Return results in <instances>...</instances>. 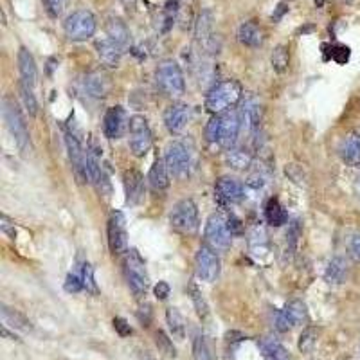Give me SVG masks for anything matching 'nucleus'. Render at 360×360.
I'll return each instance as SVG.
<instances>
[{"mask_svg": "<svg viewBox=\"0 0 360 360\" xmlns=\"http://www.w3.org/2000/svg\"><path fill=\"white\" fill-rule=\"evenodd\" d=\"M195 265H197V276L206 283H215L216 278L220 276V258L207 245L198 249Z\"/></svg>", "mask_w": 360, "mask_h": 360, "instance_id": "12", "label": "nucleus"}, {"mask_svg": "<svg viewBox=\"0 0 360 360\" xmlns=\"http://www.w3.org/2000/svg\"><path fill=\"white\" fill-rule=\"evenodd\" d=\"M285 11H287V8H285V4H281V6H279V9H278V13L272 15V18H274V20H279V18H281V15H283Z\"/></svg>", "mask_w": 360, "mask_h": 360, "instance_id": "53", "label": "nucleus"}, {"mask_svg": "<svg viewBox=\"0 0 360 360\" xmlns=\"http://www.w3.org/2000/svg\"><path fill=\"white\" fill-rule=\"evenodd\" d=\"M125 130V110L121 107H110L105 114L103 132L108 139H119Z\"/></svg>", "mask_w": 360, "mask_h": 360, "instance_id": "20", "label": "nucleus"}, {"mask_svg": "<svg viewBox=\"0 0 360 360\" xmlns=\"http://www.w3.org/2000/svg\"><path fill=\"white\" fill-rule=\"evenodd\" d=\"M341 159L348 166H359L360 164V135L351 132L341 144Z\"/></svg>", "mask_w": 360, "mask_h": 360, "instance_id": "24", "label": "nucleus"}, {"mask_svg": "<svg viewBox=\"0 0 360 360\" xmlns=\"http://www.w3.org/2000/svg\"><path fill=\"white\" fill-rule=\"evenodd\" d=\"M292 328H294V324H292V321H290V317L287 315V312L279 310L278 314H276V330L281 333H287V332H290Z\"/></svg>", "mask_w": 360, "mask_h": 360, "instance_id": "47", "label": "nucleus"}, {"mask_svg": "<svg viewBox=\"0 0 360 360\" xmlns=\"http://www.w3.org/2000/svg\"><path fill=\"white\" fill-rule=\"evenodd\" d=\"M233 225L231 218L225 216L224 213H213L206 224V245L211 247L215 252L229 251L231 243H233Z\"/></svg>", "mask_w": 360, "mask_h": 360, "instance_id": "3", "label": "nucleus"}, {"mask_svg": "<svg viewBox=\"0 0 360 360\" xmlns=\"http://www.w3.org/2000/svg\"><path fill=\"white\" fill-rule=\"evenodd\" d=\"M0 312H2V321H4L6 326H11L13 330H20V332H24V333L33 332L31 321L27 319L26 315L20 314L18 310L2 305V306H0Z\"/></svg>", "mask_w": 360, "mask_h": 360, "instance_id": "26", "label": "nucleus"}, {"mask_svg": "<svg viewBox=\"0 0 360 360\" xmlns=\"http://www.w3.org/2000/svg\"><path fill=\"white\" fill-rule=\"evenodd\" d=\"M317 337H319V330L314 328V326H308L301 333V337H299V350L303 353H310L315 348V344H317Z\"/></svg>", "mask_w": 360, "mask_h": 360, "instance_id": "40", "label": "nucleus"}, {"mask_svg": "<svg viewBox=\"0 0 360 360\" xmlns=\"http://www.w3.org/2000/svg\"><path fill=\"white\" fill-rule=\"evenodd\" d=\"M332 58L337 63H341V65H344L350 60V47H346V45H333Z\"/></svg>", "mask_w": 360, "mask_h": 360, "instance_id": "49", "label": "nucleus"}, {"mask_svg": "<svg viewBox=\"0 0 360 360\" xmlns=\"http://www.w3.org/2000/svg\"><path fill=\"white\" fill-rule=\"evenodd\" d=\"M238 40L245 47L256 49V47L263 44V31H261V27L258 24L243 22L238 29Z\"/></svg>", "mask_w": 360, "mask_h": 360, "instance_id": "27", "label": "nucleus"}, {"mask_svg": "<svg viewBox=\"0 0 360 360\" xmlns=\"http://www.w3.org/2000/svg\"><path fill=\"white\" fill-rule=\"evenodd\" d=\"M18 90H20V96H22L24 105H26L29 116L35 117L36 114H38V101H36L35 94H33V89L20 81V83H18Z\"/></svg>", "mask_w": 360, "mask_h": 360, "instance_id": "38", "label": "nucleus"}, {"mask_svg": "<svg viewBox=\"0 0 360 360\" xmlns=\"http://www.w3.org/2000/svg\"><path fill=\"white\" fill-rule=\"evenodd\" d=\"M166 321H168V326H170L171 337L177 339V341H182V339L186 337V323L182 314H180L177 308L170 306L166 312Z\"/></svg>", "mask_w": 360, "mask_h": 360, "instance_id": "32", "label": "nucleus"}, {"mask_svg": "<svg viewBox=\"0 0 360 360\" xmlns=\"http://www.w3.org/2000/svg\"><path fill=\"white\" fill-rule=\"evenodd\" d=\"M189 121V107L184 103H173L164 112V125L170 134H180Z\"/></svg>", "mask_w": 360, "mask_h": 360, "instance_id": "17", "label": "nucleus"}, {"mask_svg": "<svg viewBox=\"0 0 360 360\" xmlns=\"http://www.w3.org/2000/svg\"><path fill=\"white\" fill-rule=\"evenodd\" d=\"M240 119H242V126H245L249 132H256L260 128L261 116H263V108H261L260 99L256 96L249 94L243 99L242 108L238 110Z\"/></svg>", "mask_w": 360, "mask_h": 360, "instance_id": "14", "label": "nucleus"}, {"mask_svg": "<svg viewBox=\"0 0 360 360\" xmlns=\"http://www.w3.org/2000/svg\"><path fill=\"white\" fill-rule=\"evenodd\" d=\"M128 130H130V150L135 157H144L150 152L153 144V135L150 130V125L146 117L135 114L128 121Z\"/></svg>", "mask_w": 360, "mask_h": 360, "instance_id": "8", "label": "nucleus"}, {"mask_svg": "<svg viewBox=\"0 0 360 360\" xmlns=\"http://www.w3.org/2000/svg\"><path fill=\"white\" fill-rule=\"evenodd\" d=\"M357 195L360 197V179H359V182H357Z\"/></svg>", "mask_w": 360, "mask_h": 360, "instance_id": "54", "label": "nucleus"}, {"mask_svg": "<svg viewBox=\"0 0 360 360\" xmlns=\"http://www.w3.org/2000/svg\"><path fill=\"white\" fill-rule=\"evenodd\" d=\"M107 35L110 40L116 42L123 51L130 47V29L123 22L121 18H110L107 22Z\"/></svg>", "mask_w": 360, "mask_h": 360, "instance_id": "25", "label": "nucleus"}, {"mask_svg": "<svg viewBox=\"0 0 360 360\" xmlns=\"http://www.w3.org/2000/svg\"><path fill=\"white\" fill-rule=\"evenodd\" d=\"M96 51H98V56L101 60L105 67L116 69L119 67L123 56V49L110 38H103V40L96 42Z\"/></svg>", "mask_w": 360, "mask_h": 360, "instance_id": "18", "label": "nucleus"}, {"mask_svg": "<svg viewBox=\"0 0 360 360\" xmlns=\"http://www.w3.org/2000/svg\"><path fill=\"white\" fill-rule=\"evenodd\" d=\"M240 130H242V119L236 110L222 114V132H220V144L225 148H233V144L238 139Z\"/></svg>", "mask_w": 360, "mask_h": 360, "instance_id": "16", "label": "nucleus"}, {"mask_svg": "<svg viewBox=\"0 0 360 360\" xmlns=\"http://www.w3.org/2000/svg\"><path fill=\"white\" fill-rule=\"evenodd\" d=\"M44 6L51 18H58L65 11L67 0H44Z\"/></svg>", "mask_w": 360, "mask_h": 360, "instance_id": "46", "label": "nucleus"}, {"mask_svg": "<svg viewBox=\"0 0 360 360\" xmlns=\"http://www.w3.org/2000/svg\"><path fill=\"white\" fill-rule=\"evenodd\" d=\"M170 224L180 234H193L198 229V209L191 198H184L173 206L170 213Z\"/></svg>", "mask_w": 360, "mask_h": 360, "instance_id": "7", "label": "nucleus"}, {"mask_svg": "<svg viewBox=\"0 0 360 360\" xmlns=\"http://www.w3.org/2000/svg\"><path fill=\"white\" fill-rule=\"evenodd\" d=\"M260 350L261 353H263V359L265 360H290L287 348H285L281 342L276 341V339H261Z\"/></svg>", "mask_w": 360, "mask_h": 360, "instance_id": "30", "label": "nucleus"}, {"mask_svg": "<svg viewBox=\"0 0 360 360\" xmlns=\"http://www.w3.org/2000/svg\"><path fill=\"white\" fill-rule=\"evenodd\" d=\"M283 310L287 312V315L290 317V321H292L294 326L306 323V319H308L306 306H305V303H301V301H290L287 306H285Z\"/></svg>", "mask_w": 360, "mask_h": 360, "instance_id": "35", "label": "nucleus"}, {"mask_svg": "<svg viewBox=\"0 0 360 360\" xmlns=\"http://www.w3.org/2000/svg\"><path fill=\"white\" fill-rule=\"evenodd\" d=\"M270 63H272V69L278 74H285L288 71V65H290V54L285 45H278L270 56Z\"/></svg>", "mask_w": 360, "mask_h": 360, "instance_id": "34", "label": "nucleus"}, {"mask_svg": "<svg viewBox=\"0 0 360 360\" xmlns=\"http://www.w3.org/2000/svg\"><path fill=\"white\" fill-rule=\"evenodd\" d=\"M0 229H2V233L8 234L9 238H15V234H17V231H15V224L9 220L6 215L0 216Z\"/></svg>", "mask_w": 360, "mask_h": 360, "instance_id": "52", "label": "nucleus"}, {"mask_svg": "<svg viewBox=\"0 0 360 360\" xmlns=\"http://www.w3.org/2000/svg\"><path fill=\"white\" fill-rule=\"evenodd\" d=\"M65 146H67L69 161H71L74 177L80 184H85L89 180V164H87V153L81 148L80 141L76 139V135H72L71 132L65 130Z\"/></svg>", "mask_w": 360, "mask_h": 360, "instance_id": "11", "label": "nucleus"}, {"mask_svg": "<svg viewBox=\"0 0 360 360\" xmlns=\"http://www.w3.org/2000/svg\"><path fill=\"white\" fill-rule=\"evenodd\" d=\"M243 98V89L236 80H225L211 87V90L206 96L207 112L213 116L229 112L234 105L240 103Z\"/></svg>", "mask_w": 360, "mask_h": 360, "instance_id": "1", "label": "nucleus"}, {"mask_svg": "<svg viewBox=\"0 0 360 360\" xmlns=\"http://www.w3.org/2000/svg\"><path fill=\"white\" fill-rule=\"evenodd\" d=\"M125 189H126V202L128 204H139L144 195V177L139 171L128 170L125 171Z\"/></svg>", "mask_w": 360, "mask_h": 360, "instance_id": "22", "label": "nucleus"}, {"mask_svg": "<svg viewBox=\"0 0 360 360\" xmlns=\"http://www.w3.org/2000/svg\"><path fill=\"white\" fill-rule=\"evenodd\" d=\"M193 360H213L211 350L207 346V341L204 335L197 333L193 341Z\"/></svg>", "mask_w": 360, "mask_h": 360, "instance_id": "41", "label": "nucleus"}, {"mask_svg": "<svg viewBox=\"0 0 360 360\" xmlns=\"http://www.w3.org/2000/svg\"><path fill=\"white\" fill-rule=\"evenodd\" d=\"M247 243L249 251L254 258H265L269 254V234H267V229L261 224L252 225L247 234Z\"/></svg>", "mask_w": 360, "mask_h": 360, "instance_id": "19", "label": "nucleus"}, {"mask_svg": "<svg viewBox=\"0 0 360 360\" xmlns=\"http://www.w3.org/2000/svg\"><path fill=\"white\" fill-rule=\"evenodd\" d=\"M189 294H191V301H193L195 308H197L198 317L202 321H206L207 317H209V305H207V301L204 299L202 292L198 290L197 285L189 283Z\"/></svg>", "mask_w": 360, "mask_h": 360, "instance_id": "36", "label": "nucleus"}, {"mask_svg": "<svg viewBox=\"0 0 360 360\" xmlns=\"http://www.w3.org/2000/svg\"><path fill=\"white\" fill-rule=\"evenodd\" d=\"M166 166L177 179H184L189 173V152L182 143H171L166 148Z\"/></svg>", "mask_w": 360, "mask_h": 360, "instance_id": "13", "label": "nucleus"}, {"mask_svg": "<svg viewBox=\"0 0 360 360\" xmlns=\"http://www.w3.org/2000/svg\"><path fill=\"white\" fill-rule=\"evenodd\" d=\"M18 71H20V78H22L20 81L35 89L36 80H38V69H36L35 56L26 47H20V51H18Z\"/></svg>", "mask_w": 360, "mask_h": 360, "instance_id": "21", "label": "nucleus"}, {"mask_svg": "<svg viewBox=\"0 0 360 360\" xmlns=\"http://www.w3.org/2000/svg\"><path fill=\"white\" fill-rule=\"evenodd\" d=\"M87 164H89V180L96 186L99 193L108 197L112 188H110V180L107 177V171H105L103 164H101V150L96 146L94 141L87 148Z\"/></svg>", "mask_w": 360, "mask_h": 360, "instance_id": "10", "label": "nucleus"}, {"mask_svg": "<svg viewBox=\"0 0 360 360\" xmlns=\"http://www.w3.org/2000/svg\"><path fill=\"white\" fill-rule=\"evenodd\" d=\"M2 116H4L8 130L13 135L18 150H20V152H26L27 146H29V130H27V123L22 110H20L18 103L11 96H6V98L2 99Z\"/></svg>", "mask_w": 360, "mask_h": 360, "instance_id": "4", "label": "nucleus"}, {"mask_svg": "<svg viewBox=\"0 0 360 360\" xmlns=\"http://www.w3.org/2000/svg\"><path fill=\"white\" fill-rule=\"evenodd\" d=\"M159 89L170 98H180L186 92V80L179 63L175 60H164L155 71Z\"/></svg>", "mask_w": 360, "mask_h": 360, "instance_id": "5", "label": "nucleus"}, {"mask_svg": "<svg viewBox=\"0 0 360 360\" xmlns=\"http://www.w3.org/2000/svg\"><path fill=\"white\" fill-rule=\"evenodd\" d=\"M123 270H125L126 283L130 287L135 299L143 301L144 297H146V294H148L150 278L148 272H146V265H144L143 258L139 256V252L135 251V249H130V251L126 252L125 261H123Z\"/></svg>", "mask_w": 360, "mask_h": 360, "instance_id": "2", "label": "nucleus"}, {"mask_svg": "<svg viewBox=\"0 0 360 360\" xmlns=\"http://www.w3.org/2000/svg\"><path fill=\"white\" fill-rule=\"evenodd\" d=\"M148 182L153 191H159V193L170 188V170L166 166V161L157 159L153 162L148 173Z\"/></svg>", "mask_w": 360, "mask_h": 360, "instance_id": "23", "label": "nucleus"}, {"mask_svg": "<svg viewBox=\"0 0 360 360\" xmlns=\"http://www.w3.org/2000/svg\"><path fill=\"white\" fill-rule=\"evenodd\" d=\"M155 344H157L159 348V353H162V355L168 357V359H175L177 357V350L175 346H173V341H171L162 330H159V332L155 333Z\"/></svg>", "mask_w": 360, "mask_h": 360, "instance_id": "37", "label": "nucleus"}, {"mask_svg": "<svg viewBox=\"0 0 360 360\" xmlns=\"http://www.w3.org/2000/svg\"><path fill=\"white\" fill-rule=\"evenodd\" d=\"M96 17L89 9H78L74 13L69 15L63 22V31L65 36L72 42H85L92 38L96 33Z\"/></svg>", "mask_w": 360, "mask_h": 360, "instance_id": "6", "label": "nucleus"}, {"mask_svg": "<svg viewBox=\"0 0 360 360\" xmlns=\"http://www.w3.org/2000/svg\"><path fill=\"white\" fill-rule=\"evenodd\" d=\"M121 2H125V4H134L135 0H121Z\"/></svg>", "mask_w": 360, "mask_h": 360, "instance_id": "55", "label": "nucleus"}, {"mask_svg": "<svg viewBox=\"0 0 360 360\" xmlns=\"http://www.w3.org/2000/svg\"><path fill=\"white\" fill-rule=\"evenodd\" d=\"M65 290L72 294H78L81 292V290H85L80 270H78V272H71V274L67 276V279H65Z\"/></svg>", "mask_w": 360, "mask_h": 360, "instance_id": "45", "label": "nucleus"}, {"mask_svg": "<svg viewBox=\"0 0 360 360\" xmlns=\"http://www.w3.org/2000/svg\"><path fill=\"white\" fill-rule=\"evenodd\" d=\"M114 328H116V332L121 335V337H126V335H132V328L130 324L126 323L123 317H116L114 319Z\"/></svg>", "mask_w": 360, "mask_h": 360, "instance_id": "51", "label": "nucleus"}, {"mask_svg": "<svg viewBox=\"0 0 360 360\" xmlns=\"http://www.w3.org/2000/svg\"><path fill=\"white\" fill-rule=\"evenodd\" d=\"M211 24H213V18L209 11H204L198 18V24H197V38L198 40H202L204 44L211 40Z\"/></svg>", "mask_w": 360, "mask_h": 360, "instance_id": "39", "label": "nucleus"}, {"mask_svg": "<svg viewBox=\"0 0 360 360\" xmlns=\"http://www.w3.org/2000/svg\"><path fill=\"white\" fill-rule=\"evenodd\" d=\"M220 132H222V114L220 116H213L206 125V139L207 143H220Z\"/></svg>", "mask_w": 360, "mask_h": 360, "instance_id": "42", "label": "nucleus"}, {"mask_svg": "<svg viewBox=\"0 0 360 360\" xmlns=\"http://www.w3.org/2000/svg\"><path fill=\"white\" fill-rule=\"evenodd\" d=\"M265 218L272 227H281L288 222V215L285 207L279 204L278 198H270L265 206Z\"/></svg>", "mask_w": 360, "mask_h": 360, "instance_id": "31", "label": "nucleus"}, {"mask_svg": "<svg viewBox=\"0 0 360 360\" xmlns=\"http://www.w3.org/2000/svg\"><path fill=\"white\" fill-rule=\"evenodd\" d=\"M108 247L112 254L128 252V233H126V218L121 211H112L108 216Z\"/></svg>", "mask_w": 360, "mask_h": 360, "instance_id": "9", "label": "nucleus"}, {"mask_svg": "<svg viewBox=\"0 0 360 360\" xmlns=\"http://www.w3.org/2000/svg\"><path fill=\"white\" fill-rule=\"evenodd\" d=\"M216 197L220 198L224 204H238L245 197V189L240 184L238 180L231 179V177H222L216 180L215 186Z\"/></svg>", "mask_w": 360, "mask_h": 360, "instance_id": "15", "label": "nucleus"}, {"mask_svg": "<svg viewBox=\"0 0 360 360\" xmlns=\"http://www.w3.org/2000/svg\"><path fill=\"white\" fill-rule=\"evenodd\" d=\"M348 278V263L344 258H333L324 270V279L330 285H341Z\"/></svg>", "mask_w": 360, "mask_h": 360, "instance_id": "29", "label": "nucleus"}, {"mask_svg": "<svg viewBox=\"0 0 360 360\" xmlns=\"http://www.w3.org/2000/svg\"><path fill=\"white\" fill-rule=\"evenodd\" d=\"M80 274H81V279H83V287H85V290L89 294H98V285H96L94 281V270H92V267H90V263H83V265L80 267Z\"/></svg>", "mask_w": 360, "mask_h": 360, "instance_id": "43", "label": "nucleus"}, {"mask_svg": "<svg viewBox=\"0 0 360 360\" xmlns=\"http://www.w3.org/2000/svg\"><path fill=\"white\" fill-rule=\"evenodd\" d=\"M108 81L101 72H90L83 80V90L92 98H105L108 92Z\"/></svg>", "mask_w": 360, "mask_h": 360, "instance_id": "28", "label": "nucleus"}, {"mask_svg": "<svg viewBox=\"0 0 360 360\" xmlns=\"http://www.w3.org/2000/svg\"><path fill=\"white\" fill-rule=\"evenodd\" d=\"M299 236H301V225L299 222H292L290 227H288L287 233V243H288V251L294 252L297 249V243H299Z\"/></svg>", "mask_w": 360, "mask_h": 360, "instance_id": "44", "label": "nucleus"}, {"mask_svg": "<svg viewBox=\"0 0 360 360\" xmlns=\"http://www.w3.org/2000/svg\"><path fill=\"white\" fill-rule=\"evenodd\" d=\"M348 254L355 263H360V233H355L348 243Z\"/></svg>", "mask_w": 360, "mask_h": 360, "instance_id": "48", "label": "nucleus"}, {"mask_svg": "<svg viewBox=\"0 0 360 360\" xmlns=\"http://www.w3.org/2000/svg\"><path fill=\"white\" fill-rule=\"evenodd\" d=\"M225 162L234 170H247L252 164V155L243 148H229L225 153Z\"/></svg>", "mask_w": 360, "mask_h": 360, "instance_id": "33", "label": "nucleus"}, {"mask_svg": "<svg viewBox=\"0 0 360 360\" xmlns=\"http://www.w3.org/2000/svg\"><path fill=\"white\" fill-rule=\"evenodd\" d=\"M153 292H155V297H157L159 301H164L171 294V287L166 281H159V283L155 285V288H153Z\"/></svg>", "mask_w": 360, "mask_h": 360, "instance_id": "50", "label": "nucleus"}]
</instances>
